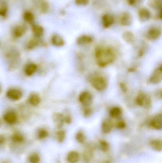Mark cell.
Wrapping results in <instances>:
<instances>
[{
  "instance_id": "obj_27",
  "label": "cell",
  "mask_w": 162,
  "mask_h": 163,
  "mask_svg": "<svg viewBox=\"0 0 162 163\" xmlns=\"http://www.w3.org/2000/svg\"><path fill=\"white\" fill-rule=\"evenodd\" d=\"M122 113V109L119 107L116 106L110 109L109 115L113 118H116L121 115Z\"/></svg>"
},
{
  "instance_id": "obj_16",
  "label": "cell",
  "mask_w": 162,
  "mask_h": 163,
  "mask_svg": "<svg viewBox=\"0 0 162 163\" xmlns=\"http://www.w3.org/2000/svg\"><path fill=\"white\" fill-rule=\"evenodd\" d=\"M52 119L55 126L58 128H61L64 124V116L59 113H54L52 116Z\"/></svg>"
},
{
  "instance_id": "obj_14",
  "label": "cell",
  "mask_w": 162,
  "mask_h": 163,
  "mask_svg": "<svg viewBox=\"0 0 162 163\" xmlns=\"http://www.w3.org/2000/svg\"><path fill=\"white\" fill-rule=\"evenodd\" d=\"M51 42L54 46L58 47H62L65 44L62 37L57 34L52 35L51 38Z\"/></svg>"
},
{
  "instance_id": "obj_5",
  "label": "cell",
  "mask_w": 162,
  "mask_h": 163,
  "mask_svg": "<svg viewBox=\"0 0 162 163\" xmlns=\"http://www.w3.org/2000/svg\"><path fill=\"white\" fill-rule=\"evenodd\" d=\"M162 80V68L160 65L154 70L148 79L149 83L156 85L161 82Z\"/></svg>"
},
{
  "instance_id": "obj_4",
  "label": "cell",
  "mask_w": 162,
  "mask_h": 163,
  "mask_svg": "<svg viewBox=\"0 0 162 163\" xmlns=\"http://www.w3.org/2000/svg\"><path fill=\"white\" fill-rule=\"evenodd\" d=\"M91 84L92 87L98 91H103L107 87V83L104 78L101 76H95L92 79Z\"/></svg>"
},
{
  "instance_id": "obj_23",
  "label": "cell",
  "mask_w": 162,
  "mask_h": 163,
  "mask_svg": "<svg viewBox=\"0 0 162 163\" xmlns=\"http://www.w3.org/2000/svg\"><path fill=\"white\" fill-rule=\"evenodd\" d=\"M32 31L33 34L36 38L41 37L43 35L44 30L43 27L40 25L34 24L32 26Z\"/></svg>"
},
{
  "instance_id": "obj_11",
  "label": "cell",
  "mask_w": 162,
  "mask_h": 163,
  "mask_svg": "<svg viewBox=\"0 0 162 163\" xmlns=\"http://www.w3.org/2000/svg\"><path fill=\"white\" fill-rule=\"evenodd\" d=\"M138 15L139 20L141 23L149 21L151 18V12L148 9L145 7L141 8L139 9Z\"/></svg>"
},
{
  "instance_id": "obj_20",
  "label": "cell",
  "mask_w": 162,
  "mask_h": 163,
  "mask_svg": "<svg viewBox=\"0 0 162 163\" xmlns=\"http://www.w3.org/2000/svg\"><path fill=\"white\" fill-rule=\"evenodd\" d=\"M38 70V66L34 63L27 64L24 68V73L27 76H30L34 75Z\"/></svg>"
},
{
  "instance_id": "obj_31",
  "label": "cell",
  "mask_w": 162,
  "mask_h": 163,
  "mask_svg": "<svg viewBox=\"0 0 162 163\" xmlns=\"http://www.w3.org/2000/svg\"><path fill=\"white\" fill-rule=\"evenodd\" d=\"M93 156V151L91 148H87L84 151L83 153V157L84 160L86 162H88L90 160Z\"/></svg>"
},
{
  "instance_id": "obj_44",
  "label": "cell",
  "mask_w": 162,
  "mask_h": 163,
  "mask_svg": "<svg viewBox=\"0 0 162 163\" xmlns=\"http://www.w3.org/2000/svg\"><path fill=\"white\" fill-rule=\"evenodd\" d=\"M5 137L2 134H0V145L3 144L5 141Z\"/></svg>"
},
{
  "instance_id": "obj_39",
  "label": "cell",
  "mask_w": 162,
  "mask_h": 163,
  "mask_svg": "<svg viewBox=\"0 0 162 163\" xmlns=\"http://www.w3.org/2000/svg\"><path fill=\"white\" fill-rule=\"evenodd\" d=\"M116 128L119 129H123L125 128L126 126V123L125 121L123 120H120L118 121L116 124Z\"/></svg>"
},
{
  "instance_id": "obj_42",
  "label": "cell",
  "mask_w": 162,
  "mask_h": 163,
  "mask_svg": "<svg viewBox=\"0 0 162 163\" xmlns=\"http://www.w3.org/2000/svg\"><path fill=\"white\" fill-rule=\"evenodd\" d=\"M63 116H64V123L68 124H70L72 123V117H70V115H63Z\"/></svg>"
},
{
  "instance_id": "obj_25",
  "label": "cell",
  "mask_w": 162,
  "mask_h": 163,
  "mask_svg": "<svg viewBox=\"0 0 162 163\" xmlns=\"http://www.w3.org/2000/svg\"><path fill=\"white\" fill-rule=\"evenodd\" d=\"M162 0H148V5L154 9L159 10L162 9Z\"/></svg>"
},
{
  "instance_id": "obj_36",
  "label": "cell",
  "mask_w": 162,
  "mask_h": 163,
  "mask_svg": "<svg viewBox=\"0 0 162 163\" xmlns=\"http://www.w3.org/2000/svg\"><path fill=\"white\" fill-rule=\"evenodd\" d=\"M8 7L5 4H4L0 7V16L5 17L7 15Z\"/></svg>"
},
{
  "instance_id": "obj_33",
  "label": "cell",
  "mask_w": 162,
  "mask_h": 163,
  "mask_svg": "<svg viewBox=\"0 0 162 163\" xmlns=\"http://www.w3.org/2000/svg\"><path fill=\"white\" fill-rule=\"evenodd\" d=\"M76 139L80 144H84L86 140V137L84 133L82 131H79L76 134Z\"/></svg>"
},
{
  "instance_id": "obj_9",
  "label": "cell",
  "mask_w": 162,
  "mask_h": 163,
  "mask_svg": "<svg viewBox=\"0 0 162 163\" xmlns=\"http://www.w3.org/2000/svg\"><path fill=\"white\" fill-rule=\"evenodd\" d=\"M150 126L154 129L159 130L162 128V115L157 114L153 117L149 123Z\"/></svg>"
},
{
  "instance_id": "obj_7",
  "label": "cell",
  "mask_w": 162,
  "mask_h": 163,
  "mask_svg": "<svg viewBox=\"0 0 162 163\" xmlns=\"http://www.w3.org/2000/svg\"><path fill=\"white\" fill-rule=\"evenodd\" d=\"M79 100L84 106H89L93 102V96L90 92L84 91L80 94Z\"/></svg>"
},
{
  "instance_id": "obj_10",
  "label": "cell",
  "mask_w": 162,
  "mask_h": 163,
  "mask_svg": "<svg viewBox=\"0 0 162 163\" xmlns=\"http://www.w3.org/2000/svg\"><path fill=\"white\" fill-rule=\"evenodd\" d=\"M3 119L6 123L9 124H15L18 120V116L14 111L9 110L6 112L3 115Z\"/></svg>"
},
{
  "instance_id": "obj_22",
  "label": "cell",
  "mask_w": 162,
  "mask_h": 163,
  "mask_svg": "<svg viewBox=\"0 0 162 163\" xmlns=\"http://www.w3.org/2000/svg\"><path fill=\"white\" fill-rule=\"evenodd\" d=\"M113 128V124L109 120H105L102 123V131L104 134H108L111 131Z\"/></svg>"
},
{
  "instance_id": "obj_28",
  "label": "cell",
  "mask_w": 162,
  "mask_h": 163,
  "mask_svg": "<svg viewBox=\"0 0 162 163\" xmlns=\"http://www.w3.org/2000/svg\"><path fill=\"white\" fill-rule=\"evenodd\" d=\"M11 138L13 142L16 143H21L23 142L24 140V137L23 134L19 132H15L13 134Z\"/></svg>"
},
{
  "instance_id": "obj_18",
  "label": "cell",
  "mask_w": 162,
  "mask_h": 163,
  "mask_svg": "<svg viewBox=\"0 0 162 163\" xmlns=\"http://www.w3.org/2000/svg\"><path fill=\"white\" fill-rule=\"evenodd\" d=\"M93 41L92 37L89 35L83 34L80 35L77 38L76 40V43L79 45H84L90 44Z\"/></svg>"
},
{
  "instance_id": "obj_26",
  "label": "cell",
  "mask_w": 162,
  "mask_h": 163,
  "mask_svg": "<svg viewBox=\"0 0 162 163\" xmlns=\"http://www.w3.org/2000/svg\"><path fill=\"white\" fill-rule=\"evenodd\" d=\"M40 44V41L38 38H33V39H30L27 42L26 48L28 50H32L34 49L35 48H36L38 46H39Z\"/></svg>"
},
{
  "instance_id": "obj_46",
  "label": "cell",
  "mask_w": 162,
  "mask_h": 163,
  "mask_svg": "<svg viewBox=\"0 0 162 163\" xmlns=\"http://www.w3.org/2000/svg\"><path fill=\"white\" fill-rule=\"evenodd\" d=\"M1 46V42H0V46Z\"/></svg>"
},
{
  "instance_id": "obj_17",
  "label": "cell",
  "mask_w": 162,
  "mask_h": 163,
  "mask_svg": "<svg viewBox=\"0 0 162 163\" xmlns=\"http://www.w3.org/2000/svg\"><path fill=\"white\" fill-rule=\"evenodd\" d=\"M150 148L156 152H161L162 150V142L161 139H154L149 142Z\"/></svg>"
},
{
  "instance_id": "obj_47",
  "label": "cell",
  "mask_w": 162,
  "mask_h": 163,
  "mask_svg": "<svg viewBox=\"0 0 162 163\" xmlns=\"http://www.w3.org/2000/svg\"><path fill=\"white\" fill-rule=\"evenodd\" d=\"M0 126H1V121H0Z\"/></svg>"
},
{
  "instance_id": "obj_35",
  "label": "cell",
  "mask_w": 162,
  "mask_h": 163,
  "mask_svg": "<svg viewBox=\"0 0 162 163\" xmlns=\"http://www.w3.org/2000/svg\"><path fill=\"white\" fill-rule=\"evenodd\" d=\"M40 160L41 159L40 156L37 153H32L29 158V160L30 163H39Z\"/></svg>"
},
{
  "instance_id": "obj_13",
  "label": "cell",
  "mask_w": 162,
  "mask_h": 163,
  "mask_svg": "<svg viewBox=\"0 0 162 163\" xmlns=\"http://www.w3.org/2000/svg\"><path fill=\"white\" fill-rule=\"evenodd\" d=\"M102 23L103 27L106 29L112 26L114 23V18L112 15L106 13L102 17Z\"/></svg>"
},
{
  "instance_id": "obj_30",
  "label": "cell",
  "mask_w": 162,
  "mask_h": 163,
  "mask_svg": "<svg viewBox=\"0 0 162 163\" xmlns=\"http://www.w3.org/2000/svg\"><path fill=\"white\" fill-rule=\"evenodd\" d=\"M66 133L63 130H59L56 133V138L57 141L61 143L65 139Z\"/></svg>"
},
{
  "instance_id": "obj_48",
  "label": "cell",
  "mask_w": 162,
  "mask_h": 163,
  "mask_svg": "<svg viewBox=\"0 0 162 163\" xmlns=\"http://www.w3.org/2000/svg\"></svg>"
},
{
  "instance_id": "obj_24",
  "label": "cell",
  "mask_w": 162,
  "mask_h": 163,
  "mask_svg": "<svg viewBox=\"0 0 162 163\" xmlns=\"http://www.w3.org/2000/svg\"><path fill=\"white\" fill-rule=\"evenodd\" d=\"M80 159L79 153L75 151L69 152L67 155V160L69 163H77Z\"/></svg>"
},
{
  "instance_id": "obj_43",
  "label": "cell",
  "mask_w": 162,
  "mask_h": 163,
  "mask_svg": "<svg viewBox=\"0 0 162 163\" xmlns=\"http://www.w3.org/2000/svg\"><path fill=\"white\" fill-rule=\"evenodd\" d=\"M119 86L121 88V90L124 93L127 92V86H126L125 83H119Z\"/></svg>"
},
{
  "instance_id": "obj_38",
  "label": "cell",
  "mask_w": 162,
  "mask_h": 163,
  "mask_svg": "<svg viewBox=\"0 0 162 163\" xmlns=\"http://www.w3.org/2000/svg\"><path fill=\"white\" fill-rule=\"evenodd\" d=\"M142 0H127V4L131 6L136 7L141 3Z\"/></svg>"
},
{
  "instance_id": "obj_37",
  "label": "cell",
  "mask_w": 162,
  "mask_h": 163,
  "mask_svg": "<svg viewBox=\"0 0 162 163\" xmlns=\"http://www.w3.org/2000/svg\"><path fill=\"white\" fill-rule=\"evenodd\" d=\"M90 3V0H75V3L76 5L80 6L87 5Z\"/></svg>"
},
{
  "instance_id": "obj_29",
  "label": "cell",
  "mask_w": 162,
  "mask_h": 163,
  "mask_svg": "<svg viewBox=\"0 0 162 163\" xmlns=\"http://www.w3.org/2000/svg\"><path fill=\"white\" fill-rule=\"evenodd\" d=\"M23 20L28 23H32L34 20V16L30 12H26L23 15Z\"/></svg>"
},
{
  "instance_id": "obj_6",
  "label": "cell",
  "mask_w": 162,
  "mask_h": 163,
  "mask_svg": "<svg viewBox=\"0 0 162 163\" xmlns=\"http://www.w3.org/2000/svg\"><path fill=\"white\" fill-rule=\"evenodd\" d=\"M23 96L22 92L17 88H11L7 91L6 96L8 99L14 101L19 100Z\"/></svg>"
},
{
  "instance_id": "obj_21",
  "label": "cell",
  "mask_w": 162,
  "mask_h": 163,
  "mask_svg": "<svg viewBox=\"0 0 162 163\" xmlns=\"http://www.w3.org/2000/svg\"><path fill=\"white\" fill-rule=\"evenodd\" d=\"M122 37L124 41L128 44H132L135 40L134 34L129 31H124L122 34Z\"/></svg>"
},
{
  "instance_id": "obj_32",
  "label": "cell",
  "mask_w": 162,
  "mask_h": 163,
  "mask_svg": "<svg viewBox=\"0 0 162 163\" xmlns=\"http://www.w3.org/2000/svg\"><path fill=\"white\" fill-rule=\"evenodd\" d=\"M99 148L103 152H107L109 150V145L105 140H101L99 141Z\"/></svg>"
},
{
  "instance_id": "obj_15",
  "label": "cell",
  "mask_w": 162,
  "mask_h": 163,
  "mask_svg": "<svg viewBox=\"0 0 162 163\" xmlns=\"http://www.w3.org/2000/svg\"><path fill=\"white\" fill-rule=\"evenodd\" d=\"M28 101L32 106L36 107L38 106L41 102V97L38 94L36 93H32L30 94Z\"/></svg>"
},
{
  "instance_id": "obj_3",
  "label": "cell",
  "mask_w": 162,
  "mask_h": 163,
  "mask_svg": "<svg viewBox=\"0 0 162 163\" xmlns=\"http://www.w3.org/2000/svg\"><path fill=\"white\" fill-rule=\"evenodd\" d=\"M136 103L137 105L146 109L151 107L152 100L149 96L144 93H140L137 96Z\"/></svg>"
},
{
  "instance_id": "obj_2",
  "label": "cell",
  "mask_w": 162,
  "mask_h": 163,
  "mask_svg": "<svg viewBox=\"0 0 162 163\" xmlns=\"http://www.w3.org/2000/svg\"><path fill=\"white\" fill-rule=\"evenodd\" d=\"M5 56L9 63V69L12 70L16 68L20 58V53L19 51L16 49L9 50L6 52Z\"/></svg>"
},
{
  "instance_id": "obj_8",
  "label": "cell",
  "mask_w": 162,
  "mask_h": 163,
  "mask_svg": "<svg viewBox=\"0 0 162 163\" xmlns=\"http://www.w3.org/2000/svg\"><path fill=\"white\" fill-rule=\"evenodd\" d=\"M161 35V30L159 27L153 26L150 27L146 34V37L149 40L155 41L157 40Z\"/></svg>"
},
{
  "instance_id": "obj_45",
  "label": "cell",
  "mask_w": 162,
  "mask_h": 163,
  "mask_svg": "<svg viewBox=\"0 0 162 163\" xmlns=\"http://www.w3.org/2000/svg\"><path fill=\"white\" fill-rule=\"evenodd\" d=\"M1 91H2V87H1V85L0 83V93H1Z\"/></svg>"
},
{
  "instance_id": "obj_1",
  "label": "cell",
  "mask_w": 162,
  "mask_h": 163,
  "mask_svg": "<svg viewBox=\"0 0 162 163\" xmlns=\"http://www.w3.org/2000/svg\"><path fill=\"white\" fill-rule=\"evenodd\" d=\"M95 57L98 65L104 67L114 62L116 55L109 47H98L95 50Z\"/></svg>"
},
{
  "instance_id": "obj_41",
  "label": "cell",
  "mask_w": 162,
  "mask_h": 163,
  "mask_svg": "<svg viewBox=\"0 0 162 163\" xmlns=\"http://www.w3.org/2000/svg\"><path fill=\"white\" fill-rule=\"evenodd\" d=\"M84 107H85L84 108L85 109H84L83 111L84 115L86 117L90 116V115L91 113L92 112L91 109L88 106H84Z\"/></svg>"
},
{
  "instance_id": "obj_40",
  "label": "cell",
  "mask_w": 162,
  "mask_h": 163,
  "mask_svg": "<svg viewBox=\"0 0 162 163\" xmlns=\"http://www.w3.org/2000/svg\"><path fill=\"white\" fill-rule=\"evenodd\" d=\"M41 12H43V13H46L48 11V9H49V5H48L47 3L43 2L41 4Z\"/></svg>"
},
{
  "instance_id": "obj_19",
  "label": "cell",
  "mask_w": 162,
  "mask_h": 163,
  "mask_svg": "<svg viewBox=\"0 0 162 163\" xmlns=\"http://www.w3.org/2000/svg\"><path fill=\"white\" fill-rule=\"evenodd\" d=\"M27 28L24 26H17L15 27L12 31L14 37L20 38L25 34L26 32Z\"/></svg>"
},
{
  "instance_id": "obj_12",
  "label": "cell",
  "mask_w": 162,
  "mask_h": 163,
  "mask_svg": "<svg viewBox=\"0 0 162 163\" xmlns=\"http://www.w3.org/2000/svg\"><path fill=\"white\" fill-rule=\"evenodd\" d=\"M133 23V17L130 12H125L120 18V23L123 26H129Z\"/></svg>"
},
{
  "instance_id": "obj_34",
  "label": "cell",
  "mask_w": 162,
  "mask_h": 163,
  "mask_svg": "<svg viewBox=\"0 0 162 163\" xmlns=\"http://www.w3.org/2000/svg\"><path fill=\"white\" fill-rule=\"evenodd\" d=\"M48 133L47 130L43 128H41L37 132V136L39 139H45L48 137Z\"/></svg>"
}]
</instances>
